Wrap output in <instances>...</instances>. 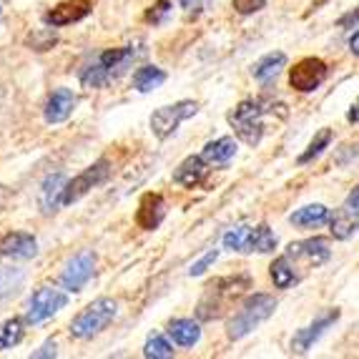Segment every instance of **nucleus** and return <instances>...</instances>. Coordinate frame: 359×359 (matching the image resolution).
I'll return each mask as SVG.
<instances>
[{
	"mask_svg": "<svg viewBox=\"0 0 359 359\" xmlns=\"http://www.w3.org/2000/svg\"><path fill=\"white\" fill-rule=\"evenodd\" d=\"M279 103L264 101V98H249V101H241L239 106L229 114V123H231L233 133L249 146H259L264 138V118L266 116H274V108Z\"/></svg>",
	"mask_w": 359,
	"mask_h": 359,
	"instance_id": "1",
	"label": "nucleus"
},
{
	"mask_svg": "<svg viewBox=\"0 0 359 359\" xmlns=\"http://www.w3.org/2000/svg\"><path fill=\"white\" fill-rule=\"evenodd\" d=\"M249 287H252L249 276H224V279H214L211 284H206L204 297L196 306L198 319H206V322L219 319L231 306V302Z\"/></svg>",
	"mask_w": 359,
	"mask_h": 359,
	"instance_id": "2",
	"label": "nucleus"
},
{
	"mask_svg": "<svg viewBox=\"0 0 359 359\" xmlns=\"http://www.w3.org/2000/svg\"><path fill=\"white\" fill-rule=\"evenodd\" d=\"M274 309H276V299L271 294H252V297L239 306V311L231 317V322H229V327H226L229 339H241V337H246L249 332H254L259 324H264L274 314Z\"/></svg>",
	"mask_w": 359,
	"mask_h": 359,
	"instance_id": "3",
	"label": "nucleus"
},
{
	"mask_svg": "<svg viewBox=\"0 0 359 359\" xmlns=\"http://www.w3.org/2000/svg\"><path fill=\"white\" fill-rule=\"evenodd\" d=\"M116 311H118V304L108 297H101V299L90 302L81 314L71 322V334L76 339H90L96 337L98 332H103L108 324L116 319Z\"/></svg>",
	"mask_w": 359,
	"mask_h": 359,
	"instance_id": "4",
	"label": "nucleus"
},
{
	"mask_svg": "<svg viewBox=\"0 0 359 359\" xmlns=\"http://www.w3.org/2000/svg\"><path fill=\"white\" fill-rule=\"evenodd\" d=\"M196 111H198L196 101H179V103H174V106L158 108V111L151 116V131H154L156 138L163 141V138L171 136L186 118H191Z\"/></svg>",
	"mask_w": 359,
	"mask_h": 359,
	"instance_id": "5",
	"label": "nucleus"
},
{
	"mask_svg": "<svg viewBox=\"0 0 359 359\" xmlns=\"http://www.w3.org/2000/svg\"><path fill=\"white\" fill-rule=\"evenodd\" d=\"M327 73H330L327 63L317 55H309V58H302L299 63H294V68L289 71V86L299 93H311L327 81Z\"/></svg>",
	"mask_w": 359,
	"mask_h": 359,
	"instance_id": "6",
	"label": "nucleus"
},
{
	"mask_svg": "<svg viewBox=\"0 0 359 359\" xmlns=\"http://www.w3.org/2000/svg\"><path fill=\"white\" fill-rule=\"evenodd\" d=\"M68 304V294L60 292V289L53 287H41L33 297H30L28 304V322L30 324H41L46 319H50L55 311H60L63 306Z\"/></svg>",
	"mask_w": 359,
	"mask_h": 359,
	"instance_id": "7",
	"label": "nucleus"
},
{
	"mask_svg": "<svg viewBox=\"0 0 359 359\" xmlns=\"http://www.w3.org/2000/svg\"><path fill=\"white\" fill-rule=\"evenodd\" d=\"M106 176H108V161H106V158L96 161L93 166L83 168L76 179H71L66 184V191H63V206H71L73 201H78L81 196H86L93 186L103 184V181H106Z\"/></svg>",
	"mask_w": 359,
	"mask_h": 359,
	"instance_id": "8",
	"label": "nucleus"
},
{
	"mask_svg": "<svg viewBox=\"0 0 359 359\" xmlns=\"http://www.w3.org/2000/svg\"><path fill=\"white\" fill-rule=\"evenodd\" d=\"M93 269H96V254L90 252V249H83V252H78L66 264V269L60 274V284L68 292H81L88 284L90 276H93Z\"/></svg>",
	"mask_w": 359,
	"mask_h": 359,
	"instance_id": "9",
	"label": "nucleus"
},
{
	"mask_svg": "<svg viewBox=\"0 0 359 359\" xmlns=\"http://www.w3.org/2000/svg\"><path fill=\"white\" fill-rule=\"evenodd\" d=\"M287 257L294 259V262H304L306 266H322L332 257V249H330V241L324 239V236H314V239L289 244Z\"/></svg>",
	"mask_w": 359,
	"mask_h": 359,
	"instance_id": "10",
	"label": "nucleus"
},
{
	"mask_svg": "<svg viewBox=\"0 0 359 359\" xmlns=\"http://www.w3.org/2000/svg\"><path fill=\"white\" fill-rule=\"evenodd\" d=\"M337 319H339V309L324 311V314L317 319V322H311L309 327H304V330H299L297 334H294V339H292V352H297V354L309 352L311 344H314V341H317L319 337L324 334V332L330 330V327H334Z\"/></svg>",
	"mask_w": 359,
	"mask_h": 359,
	"instance_id": "11",
	"label": "nucleus"
},
{
	"mask_svg": "<svg viewBox=\"0 0 359 359\" xmlns=\"http://www.w3.org/2000/svg\"><path fill=\"white\" fill-rule=\"evenodd\" d=\"M38 254V241L33 233L11 231L0 236V257L8 259H33Z\"/></svg>",
	"mask_w": 359,
	"mask_h": 359,
	"instance_id": "12",
	"label": "nucleus"
},
{
	"mask_svg": "<svg viewBox=\"0 0 359 359\" xmlns=\"http://www.w3.org/2000/svg\"><path fill=\"white\" fill-rule=\"evenodd\" d=\"M90 13V0H63L53 11L46 13V23L60 28V25H71L83 20Z\"/></svg>",
	"mask_w": 359,
	"mask_h": 359,
	"instance_id": "13",
	"label": "nucleus"
},
{
	"mask_svg": "<svg viewBox=\"0 0 359 359\" xmlns=\"http://www.w3.org/2000/svg\"><path fill=\"white\" fill-rule=\"evenodd\" d=\"M66 174H50L46 176V181H43L41 186V198H38V204H41V211L46 216L55 214V211L63 206V191H66Z\"/></svg>",
	"mask_w": 359,
	"mask_h": 359,
	"instance_id": "14",
	"label": "nucleus"
},
{
	"mask_svg": "<svg viewBox=\"0 0 359 359\" xmlns=\"http://www.w3.org/2000/svg\"><path fill=\"white\" fill-rule=\"evenodd\" d=\"M163 216H166V201H163L161 194H146L136 211L138 226L146 229V231H154L163 222Z\"/></svg>",
	"mask_w": 359,
	"mask_h": 359,
	"instance_id": "15",
	"label": "nucleus"
},
{
	"mask_svg": "<svg viewBox=\"0 0 359 359\" xmlns=\"http://www.w3.org/2000/svg\"><path fill=\"white\" fill-rule=\"evenodd\" d=\"M76 101L78 98L71 88H55L48 96V103H46V121L48 123H63V121H68V116L76 108Z\"/></svg>",
	"mask_w": 359,
	"mask_h": 359,
	"instance_id": "16",
	"label": "nucleus"
},
{
	"mask_svg": "<svg viewBox=\"0 0 359 359\" xmlns=\"http://www.w3.org/2000/svg\"><path fill=\"white\" fill-rule=\"evenodd\" d=\"M206 158L204 156H189L184 163L174 171V181L184 189H196L206 179Z\"/></svg>",
	"mask_w": 359,
	"mask_h": 359,
	"instance_id": "17",
	"label": "nucleus"
},
{
	"mask_svg": "<svg viewBox=\"0 0 359 359\" xmlns=\"http://www.w3.org/2000/svg\"><path fill=\"white\" fill-rule=\"evenodd\" d=\"M133 58H136V50H133L131 46H123V48L103 50V53L98 55V63H101V66L106 68V73L111 78H118L121 73H123L128 66H131Z\"/></svg>",
	"mask_w": 359,
	"mask_h": 359,
	"instance_id": "18",
	"label": "nucleus"
},
{
	"mask_svg": "<svg viewBox=\"0 0 359 359\" xmlns=\"http://www.w3.org/2000/svg\"><path fill=\"white\" fill-rule=\"evenodd\" d=\"M201 156H204L206 163H211V166H226L233 156H236V141L231 136L216 138V141L204 146Z\"/></svg>",
	"mask_w": 359,
	"mask_h": 359,
	"instance_id": "19",
	"label": "nucleus"
},
{
	"mask_svg": "<svg viewBox=\"0 0 359 359\" xmlns=\"http://www.w3.org/2000/svg\"><path fill=\"white\" fill-rule=\"evenodd\" d=\"M168 334L174 337V341L181 347H194L201 339V327L194 319H174L168 324Z\"/></svg>",
	"mask_w": 359,
	"mask_h": 359,
	"instance_id": "20",
	"label": "nucleus"
},
{
	"mask_svg": "<svg viewBox=\"0 0 359 359\" xmlns=\"http://www.w3.org/2000/svg\"><path fill=\"white\" fill-rule=\"evenodd\" d=\"M330 219V209L324 204H309V206H302L297 209L294 214H289V222L294 226H319Z\"/></svg>",
	"mask_w": 359,
	"mask_h": 359,
	"instance_id": "21",
	"label": "nucleus"
},
{
	"mask_svg": "<svg viewBox=\"0 0 359 359\" xmlns=\"http://www.w3.org/2000/svg\"><path fill=\"white\" fill-rule=\"evenodd\" d=\"M287 66V55L282 53V50H276V53H269L264 55L259 63H254L252 73L257 81H262V83H266V81H271V78L279 76V71Z\"/></svg>",
	"mask_w": 359,
	"mask_h": 359,
	"instance_id": "22",
	"label": "nucleus"
},
{
	"mask_svg": "<svg viewBox=\"0 0 359 359\" xmlns=\"http://www.w3.org/2000/svg\"><path fill=\"white\" fill-rule=\"evenodd\" d=\"M252 233L254 226H233L224 233V249L229 252L252 254Z\"/></svg>",
	"mask_w": 359,
	"mask_h": 359,
	"instance_id": "23",
	"label": "nucleus"
},
{
	"mask_svg": "<svg viewBox=\"0 0 359 359\" xmlns=\"http://www.w3.org/2000/svg\"><path fill=\"white\" fill-rule=\"evenodd\" d=\"M25 282L23 269H0V306L11 302Z\"/></svg>",
	"mask_w": 359,
	"mask_h": 359,
	"instance_id": "24",
	"label": "nucleus"
},
{
	"mask_svg": "<svg viewBox=\"0 0 359 359\" xmlns=\"http://www.w3.org/2000/svg\"><path fill=\"white\" fill-rule=\"evenodd\" d=\"M163 81H166V73L156 66H141L133 73V88L141 90V93H149V90L158 88Z\"/></svg>",
	"mask_w": 359,
	"mask_h": 359,
	"instance_id": "25",
	"label": "nucleus"
},
{
	"mask_svg": "<svg viewBox=\"0 0 359 359\" xmlns=\"http://www.w3.org/2000/svg\"><path fill=\"white\" fill-rule=\"evenodd\" d=\"M269 274H271V282H274L276 289H289L292 284H297V279H299V276L294 274L292 259L289 257L276 259V262L269 266Z\"/></svg>",
	"mask_w": 359,
	"mask_h": 359,
	"instance_id": "26",
	"label": "nucleus"
},
{
	"mask_svg": "<svg viewBox=\"0 0 359 359\" xmlns=\"http://www.w3.org/2000/svg\"><path fill=\"white\" fill-rule=\"evenodd\" d=\"M359 231V219H354V216H349L347 211H341L337 216H332V236L339 241L349 239V236H354V233Z\"/></svg>",
	"mask_w": 359,
	"mask_h": 359,
	"instance_id": "27",
	"label": "nucleus"
},
{
	"mask_svg": "<svg viewBox=\"0 0 359 359\" xmlns=\"http://www.w3.org/2000/svg\"><path fill=\"white\" fill-rule=\"evenodd\" d=\"M23 339V319L13 317L0 324V349H11Z\"/></svg>",
	"mask_w": 359,
	"mask_h": 359,
	"instance_id": "28",
	"label": "nucleus"
},
{
	"mask_svg": "<svg viewBox=\"0 0 359 359\" xmlns=\"http://www.w3.org/2000/svg\"><path fill=\"white\" fill-rule=\"evenodd\" d=\"M276 249V236L269 226H254V233H252V252H259V254H269Z\"/></svg>",
	"mask_w": 359,
	"mask_h": 359,
	"instance_id": "29",
	"label": "nucleus"
},
{
	"mask_svg": "<svg viewBox=\"0 0 359 359\" xmlns=\"http://www.w3.org/2000/svg\"><path fill=\"white\" fill-rule=\"evenodd\" d=\"M144 357H149V359H168V357H174V347L166 341V337L151 334L149 341H146V347H144Z\"/></svg>",
	"mask_w": 359,
	"mask_h": 359,
	"instance_id": "30",
	"label": "nucleus"
},
{
	"mask_svg": "<svg viewBox=\"0 0 359 359\" xmlns=\"http://www.w3.org/2000/svg\"><path fill=\"white\" fill-rule=\"evenodd\" d=\"M108 81H111V76L106 73V68L101 66V63H93V66H88L83 73H81V83L86 86V88H101V86H106Z\"/></svg>",
	"mask_w": 359,
	"mask_h": 359,
	"instance_id": "31",
	"label": "nucleus"
},
{
	"mask_svg": "<svg viewBox=\"0 0 359 359\" xmlns=\"http://www.w3.org/2000/svg\"><path fill=\"white\" fill-rule=\"evenodd\" d=\"M330 141H332V131L330 128H322V131L314 136V141H311L309 146H306V151L299 156V163H309L311 158H317L319 154H322L327 146H330Z\"/></svg>",
	"mask_w": 359,
	"mask_h": 359,
	"instance_id": "32",
	"label": "nucleus"
},
{
	"mask_svg": "<svg viewBox=\"0 0 359 359\" xmlns=\"http://www.w3.org/2000/svg\"><path fill=\"white\" fill-rule=\"evenodd\" d=\"M28 43L36 50H48V48H53L55 33H50V30H41V33H33V36L28 38Z\"/></svg>",
	"mask_w": 359,
	"mask_h": 359,
	"instance_id": "33",
	"label": "nucleus"
},
{
	"mask_svg": "<svg viewBox=\"0 0 359 359\" xmlns=\"http://www.w3.org/2000/svg\"><path fill=\"white\" fill-rule=\"evenodd\" d=\"M168 13H171V3H168V0H158V3L146 13V20H149V23H161Z\"/></svg>",
	"mask_w": 359,
	"mask_h": 359,
	"instance_id": "34",
	"label": "nucleus"
},
{
	"mask_svg": "<svg viewBox=\"0 0 359 359\" xmlns=\"http://www.w3.org/2000/svg\"><path fill=\"white\" fill-rule=\"evenodd\" d=\"M266 6V0H233V11L241 15H252V13L262 11Z\"/></svg>",
	"mask_w": 359,
	"mask_h": 359,
	"instance_id": "35",
	"label": "nucleus"
},
{
	"mask_svg": "<svg viewBox=\"0 0 359 359\" xmlns=\"http://www.w3.org/2000/svg\"><path fill=\"white\" fill-rule=\"evenodd\" d=\"M216 257H219V252H216V249H214V252H209V254H206L204 259H198V262L194 264L191 269H189V274H191V276H201V274H204L206 269H209L211 264L216 262Z\"/></svg>",
	"mask_w": 359,
	"mask_h": 359,
	"instance_id": "36",
	"label": "nucleus"
},
{
	"mask_svg": "<svg viewBox=\"0 0 359 359\" xmlns=\"http://www.w3.org/2000/svg\"><path fill=\"white\" fill-rule=\"evenodd\" d=\"M341 211H347L349 216L359 219V186H354L352 191H349V196H347V201H344V206H341Z\"/></svg>",
	"mask_w": 359,
	"mask_h": 359,
	"instance_id": "37",
	"label": "nucleus"
},
{
	"mask_svg": "<svg viewBox=\"0 0 359 359\" xmlns=\"http://www.w3.org/2000/svg\"><path fill=\"white\" fill-rule=\"evenodd\" d=\"M55 354H58L55 352V341L48 339L41 349H38V352H33V359H48V357H55Z\"/></svg>",
	"mask_w": 359,
	"mask_h": 359,
	"instance_id": "38",
	"label": "nucleus"
},
{
	"mask_svg": "<svg viewBox=\"0 0 359 359\" xmlns=\"http://www.w3.org/2000/svg\"><path fill=\"white\" fill-rule=\"evenodd\" d=\"M354 23H359V6L354 8V11H349L347 15H341V18L337 20V25H339V28H352Z\"/></svg>",
	"mask_w": 359,
	"mask_h": 359,
	"instance_id": "39",
	"label": "nucleus"
},
{
	"mask_svg": "<svg viewBox=\"0 0 359 359\" xmlns=\"http://www.w3.org/2000/svg\"><path fill=\"white\" fill-rule=\"evenodd\" d=\"M181 8H186V11H196V8H201V3L204 0H179Z\"/></svg>",
	"mask_w": 359,
	"mask_h": 359,
	"instance_id": "40",
	"label": "nucleus"
},
{
	"mask_svg": "<svg viewBox=\"0 0 359 359\" xmlns=\"http://www.w3.org/2000/svg\"><path fill=\"white\" fill-rule=\"evenodd\" d=\"M349 50H352V55H357V58H359V30L354 33L352 38H349Z\"/></svg>",
	"mask_w": 359,
	"mask_h": 359,
	"instance_id": "41",
	"label": "nucleus"
},
{
	"mask_svg": "<svg viewBox=\"0 0 359 359\" xmlns=\"http://www.w3.org/2000/svg\"><path fill=\"white\" fill-rule=\"evenodd\" d=\"M347 121H352V123H359V101L354 103L352 108H349V114H347Z\"/></svg>",
	"mask_w": 359,
	"mask_h": 359,
	"instance_id": "42",
	"label": "nucleus"
},
{
	"mask_svg": "<svg viewBox=\"0 0 359 359\" xmlns=\"http://www.w3.org/2000/svg\"><path fill=\"white\" fill-rule=\"evenodd\" d=\"M3 196H6V189H3V186H0V198H3Z\"/></svg>",
	"mask_w": 359,
	"mask_h": 359,
	"instance_id": "43",
	"label": "nucleus"
}]
</instances>
